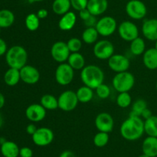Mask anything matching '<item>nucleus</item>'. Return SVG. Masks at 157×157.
I'll return each instance as SVG.
<instances>
[{
    "label": "nucleus",
    "instance_id": "obj_1",
    "mask_svg": "<svg viewBox=\"0 0 157 157\" xmlns=\"http://www.w3.org/2000/svg\"><path fill=\"white\" fill-rule=\"evenodd\" d=\"M120 132L124 139L128 141L138 140L145 132L144 121L141 117L129 115L121 124Z\"/></svg>",
    "mask_w": 157,
    "mask_h": 157
},
{
    "label": "nucleus",
    "instance_id": "obj_2",
    "mask_svg": "<svg viewBox=\"0 0 157 157\" xmlns=\"http://www.w3.org/2000/svg\"><path fill=\"white\" fill-rule=\"evenodd\" d=\"M81 79L84 86L96 89L100 85L104 83V72L96 65H88L81 70Z\"/></svg>",
    "mask_w": 157,
    "mask_h": 157
},
{
    "label": "nucleus",
    "instance_id": "obj_3",
    "mask_svg": "<svg viewBox=\"0 0 157 157\" xmlns=\"http://www.w3.org/2000/svg\"><path fill=\"white\" fill-rule=\"evenodd\" d=\"M28 52L23 46H13L6 53V61L9 68L21 69L27 65Z\"/></svg>",
    "mask_w": 157,
    "mask_h": 157
},
{
    "label": "nucleus",
    "instance_id": "obj_4",
    "mask_svg": "<svg viewBox=\"0 0 157 157\" xmlns=\"http://www.w3.org/2000/svg\"><path fill=\"white\" fill-rule=\"evenodd\" d=\"M113 89L118 92H129L135 85V77L131 72H126L116 73L112 79Z\"/></svg>",
    "mask_w": 157,
    "mask_h": 157
},
{
    "label": "nucleus",
    "instance_id": "obj_5",
    "mask_svg": "<svg viewBox=\"0 0 157 157\" xmlns=\"http://www.w3.org/2000/svg\"><path fill=\"white\" fill-rule=\"evenodd\" d=\"M75 70L67 62L60 63L55 69V78L57 83L61 86L69 85L74 79Z\"/></svg>",
    "mask_w": 157,
    "mask_h": 157
},
{
    "label": "nucleus",
    "instance_id": "obj_6",
    "mask_svg": "<svg viewBox=\"0 0 157 157\" xmlns=\"http://www.w3.org/2000/svg\"><path fill=\"white\" fill-rule=\"evenodd\" d=\"M126 13L130 18L134 20H140L146 17L147 8L140 0H130L125 7Z\"/></svg>",
    "mask_w": 157,
    "mask_h": 157
},
{
    "label": "nucleus",
    "instance_id": "obj_7",
    "mask_svg": "<svg viewBox=\"0 0 157 157\" xmlns=\"http://www.w3.org/2000/svg\"><path fill=\"white\" fill-rule=\"evenodd\" d=\"M58 108L64 112H71L76 109L78 101L76 92L72 90H66L60 94L58 98Z\"/></svg>",
    "mask_w": 157,
    "mask_h": 157
},
{
    "label": "nucleus",
    "instance_id": "obj_8",
    "mask_svg": "<svg viewBox=\"0 0 157 157\" xmlns=\"http://www.w3.org/2000/svg\"><path fill=\"white\" fill-rule=\"evenodd\" d=\"M99 35L103 37H108L113 35L117 29V22L112 16H104L98 20L96 26Z\"/></svg>",
    "mask_w": 157,
    "mask_h": 157
},
{
    "label": "nucleus",
    "instance_id": "obj_9",
    "mask_svg": "<svg viewBox=\"0 0 157 157\" xmlns=\"http://www.w3.org/2000/svg\"><path fill=\"white\" fill-rule=\"evenodd\" d=\"M93 52L98 59L108 60L114 54V46L109 40H100L94 46Z\"/></svg>",
    "mask_w": 157,
    "mask_h": 157
},
{
    "label": "nucleus",
    "instance_id": "obj_10",
    "mask_svg": "<svg viewBox=\"0 0 157 157\" xmlns=\"http://www.w3.org/2000/svg\"><path fill=\"white\" fill-rule=\"evenodd\" d=\"M117 32L120 37L127 42H132L139 37V29L134 22L131 21H124L119 25Z\"/></svg>",
    "mask_w": 157,
    "mask_h": 157
},
{
    "label": "nucleus",
    "instance_id": "obj_11",
    "mask_svg": "<svg viewBox=\"0 0 157 157\" xmlns=\"http://www.w3.org/2000/svg\"><path fill=\"white\" fill-rule=\"evenodd\" d=\"M34 144L39 147H44L50 145L55 139L53 131L48 127L38 128L36 132L32 135Z\"/></svg>",
    "mask_w": 157,
    "mask_h": 157
},
{
    "label": "nucleus",
    "instance_id": "obj_12",
    "mask_svg": "<svg viewBox=\"0 0 157 157\" xmlns=\"http://www.w3.org/2000/svg\"><path fill=\"white\" fill-rule=\"evenodd\" d=\"M71 52L67 47V42L64 41L56 42L51 48V55L52 58L58 63L66 62Z\"/></svg>",
    "mask_w": 157,
    "mask_h": 157
},
{
    "label": "nucleus",
    "instance_id": "obj_13",
    "mask_svg": "<svg viewBox=\"0 0 157 157\" xmlns=\"http://www.w3.org/2000/svg\"><path fill=\"white\" fill-rule=\"evenodd\" d=\"M108 66L116 73L128 71L130 66V62L126 55L122 54H113L107 60Z\"/></svg>",
    "mask_w": 157,
    "mask_h": 157
},
{
    "label": "nucleus",
    "instance_id": "obj_14",
    "mask_svg": "<svg viewBox=\"0 0 157 157\" xmlns=\"http://www.w3.org/2000/svg\"><path fill=\"white\" fill-rule=\"evenodd\" d=\"M94 124L99 132L110 133L113 129L114 120L108 112H101L95 118Z\"/></svg>",
    "mask_w": 157,
    "mask_h": 157
},
{
    "label": "nucleus",
    "instance_id": "obj_15",
    "mask_svg": "<svg viewBox=\"0 0 157 157\" xmlns=\"http://www.w3.org/2000/svg\"><path fill=\"white\" fill-rule=\"evenodd\" d=\"M46 109L40 103H33L28 106L25 109V115L29 121L38 123L45 118Z\"/></svg>",
    "mask_w": 157,
    "mask_h": 157
},
{
    "label": "nucleus",
    "instance_id": "obj_16",
    "mask_svg": "<svg viewBox=\"0 0 157 157\" xmlns=\"http://www.w3.org/2000/svg\"><path fill=\"white\" fill-rule=\"evenodd\" d=\"M21 80L28 85L36 84L40 79V72L36 67L26 65L20 69Z\"/></svg>",
    "mask_w": 157,
    "mask_h": 157
},
{
    "label": "nucleus",
    "instance_id": "obj_17",
    "mask_svg": "<svg viewBox=\"0 0 157 157\" xmlns=\"http://www.w3.org/2000/svg\"><path fill=\"white\" fill-rule=\"evenodd\" d=\"M142 33L150 41L157 39V18H150L144 22L142 25Z\"/></svg>",
    "mask_w": 157,
    "mask_h": 157
},
{
    "label": "nucleus",
    "instance_id": "obj_18",
    "mask_svg": "<svg viewBox=\"0 0 157 157\" xmlns=\"http://www.w3.org/2000/svg\"><path fill=\"white\" fill-rule=\"evenodd\" d=\"M108 8L107 0H88L87 9L92 15L99 16L107 11Z\"/></svg>",
    "mask_w": 157,
    "mask_h": 157
},
{
    "label": "nucleus",
    "instance_id": "obj_19",
    "mask_svg": "<svg viewBox=\"0 0 157 157\" xmlns=\"http://www.w3.org/2000/svg\"><path fill=\"white\" fill-rule=\"evenodd\" d=\"M77 22V15L74 12L69 11L64 15H61L59 22L58 27L61 31H70L75 27Z\"/></svg>",
    "mask_w": 157,
    "mask_h": 157
},
{
    "label": "nucleus",
    "instance_id": "obj_20",
    "mask_svg": "<svg viewBox=\"0 0 157 157\" xmlns=\"http://www.w3.org/2000/svg\"><path fill=\"white\" fill-rule=\"evenodd\" d=\"M143 62L150 70L157 69V49L155 48L147 49L143 54Z\"/></svg>",
    "mask_w": 157,
    "mask_h": 157
},
{
    "label": "nucleus",
    "instance_id": "obj_21",
    "mask_svg": "<svg viewBox=\"0 0 157 157\" xmlns=\"http://www.w3.org/2000/svg\"><path fill=\"white\" fill-rule=\"evenodd\" d=\"M143 153L150 157H157V137L147 136L142 144Z\"/></svg>",
    "mask_w": 157,
    "mask_h": 157
},
{
    "label": "nucleus",
    "instance_id": "obj_22",
    "mask_svg": "<svg viewBox=\"0 0 157 157\" xmlns=\"http://www.w3.org/2000/svg\"><path fill=\"white\" fill-rule=\"evenodd\" d=\"M20 148L18 145L12 141L6 140L1 145L0 151L4 157H18L19 156Z\"/></svg>",
    "mask_w": 157,
    "mask_h": 157
},
{
    "label": "nucleus",
    "instance_id": "obj_23",
    "mask_svg": "<svg viewBox=\"0 0 157 157\" xmlns=\"http://www.w3.org/2000/svg\"><path fill=\"white\" fill-rule=\"evenodd\" d=\"M67 62L74 70H82L85 66V58L80 52L71 53Z\"/></svg>",
    "mask_w": 157,
    "mask_h": 157
},
{
    "label": "nucleus",
    "instance_id": "obj_24",
    "mask_svg": "<svg viewBox=\"0 0 157 157\" xmlns=\"http://www.w3.org/2000/svg\"><path fill=\"white\" fill-rule=\"evenodd\" d=\"M21 80L20 70L14 68H9L4 74V82L7 86H15Z\"/></svg>",
    "mask_w": 157,
    "mask_h": 157
},
{
    "label": "nucleus",
    "instance_id": "obj_25",
    "mask_svg": "<svg viewBox=\"0 0 157 157\" xmlns=\"http://www.w3.org/2000/svg\"><path fill=\"white\" fill-rule=\"evenodd\" d=\"M71 7L70 0H54L52 6V11L58 15H63L68 12Z\"/></svg>",
    "mask_w": 157,
    "mask_h": 157
},
{
    "label": "nucleus",
    "instance_id": "obj_26",
    "mask_svg": "<svg viewBox=\"0 0 157 157\" xmlns=\"http://www.w3.org/2000/svg\"><path fill=\"white\" fill-rule=\"evenodd\" d=\"M15 22V15L9 9L0 10V27L2 29L9 28L13 25Z\"/></svg>",
    "mask_w": 157,
    "mask_h": 157
},
{
    "label": "nucleus",
    "instance_id": "obj_27",
    "mask_svg": "<svg viewBox=\"0 0 157 157\" xmlns=\"http://www.w3.org/2000/svg\"><path fill=\"white\" fill-rule=\"evenodd\" d=\"M130 52L136 56L143 55L147 50L146 49V42L144 38L139 36L132 42H130Z\"/></svg>",
    "mask_w": 157,
    "mask_h": 157
},
{
    "label": "nucleus",
    "instance_id": "obj_28",
    "mask_svg": "<svg viewBox=\"0 0 157 157\" xmlns=\"http://www.w3.org/2000/svg\"><path fill=\"white\" fill-rule=\"evenodd\" d=\"M94 89L87 86H83L77 90L76 95L79 103H87L92 100L94 97Z\"/></svg>",
    "mask_w": 157,
    "mask_h": 157
},
{
    "label": "nucleus",
    "instance_id": "obj_29",
    "mask_svg": "<svg viewBox=\"0 0 157 157\" xmlns=\"http://www.w3.org/2000/svg\"><path fill=\"white\" fill-rule=\"evenodd\" d=\"M40 104L46 110H55L58 108V100L55 95L51 94H45L41 97Z\"/></svg>",
    "mask_w": 157,
    "mask_h": 157
},
{
    "label": "nucleus",
    "instance_id": "obj_30",
    "mask_svg": "<svg viewBox=\"0 0 157 157\" xmlns=\"http://www.w3.org/2000/svg\"><path fill=\"white\" fill-rule=\"evenodd\" d=\"M98 36H99V34L95 27L86 28L81 35L82 41L88 45L95 44L98 42Z\"/></svg>",
    "mask_w": 157,
    "mask_h": 157
},
{
    "label": "nucleus",
    "instance_id": "obj_31",
    "mask_svg": "<svg viewBox=\"0 0 157 157\" xmlns=\"http://www.w3.org/2000/svg\"><path fill=\"white\" fill-rule=\"evenodd\" d=\"M144 131L148 136L157 137V115H152L144 121Z\"/></svg>",
    "mask_w": 157,
    "mask_h": 157
},
{
    "label": "nucleus",
    "instance_id": "obj_32",
    "mask_svg": "<svg viewBox=\"0 0 157 157\" xmlns=\"http://www.w3.org/2000/svg\"><path fill=\"white\" fill-rule=\"evenodd\" d=\"M25 24L28 30L30 32H35L39 28L40 18L35 13H30L25 17Z\"/></svg>",
    "mask_w": 157,
    "mask_h": 157
},
{
    "label": "nucleus",
    "instance_id": "obj_33",
    "mask_svg": "<svg viewBox=\"0 0 157 157\" xmlns=\"http://www.w3.org/2000/svg\"><path fill=\"white\" fill-rule=\"evenodd\" d=\"M147 108H148L147 101H145L143 99H139L136 100L133 103L131 112H130V115H130V116L141 117V114Z\"/></svg>",
    "mask_w": 157,
    "mask_h": 157
},
{
    "label": "nucleus",
    "instance_id": "obj_34",
    "mask_svg": "<svg viewBox=\"0 0 157 157\" xmlns=\"http://www.w3.org/2000/svg\"><path fill=\"white\" fill-rule=\"evenodd\" d=\"M110 140V135L107 132H98L94 136V144L98 148H102L107 146Z\"/></svg>",
    "mask_w": 157,
    "mask_h": 157
},
{
    "label": "nucleus",
    "instance_id": "obj_35",
    "mask_svg": "<svg viewBox=\"0 0 157 157\" xmlns=\"http://www.w3.org/2000/svg\"><path fill=\"white\" fill-rule=\"evenodd\" d=\"M117 104L119 107L125 109L129 107L132 103V97L129 92H120L117 97Z\"/></svg>",
    "mask_w": 157,
    "mask_h": 157
},
{
    "label": "nucleus",
    "instance_id": "obj_36",
    "mask_svg": "<svg viewBox=\"0 0 157 157\" xmlns=\"http://www.w3.org/2000/svg\"><path fill=\"white\" fill-rule=\"evenodd\" d=\"M67 45L71 53L79 52L82 48V41L80 38L73 37V38H71L70 39L67 40Z\"/></svg>",
    "mask_w": 157,
    "mask_h": 157
},
{
    "label": "nucleus",
    "instance_id": "obj_37",
    "mask_svg": "<svg viewBox=\"0 0 157 157\" xmlns=\"http://www.w3.org/2000/svg\"><path fill=\"white\" fill-rule=\"evenodd\" d=\"M96 94L100 99H106L108 98L110 95V89L107 85L103 84L100 85L96 89Z\"/></svg>",
    "mask_w": 157,
    "mask_h": 157
},
{
    "label": "nucleus",
    "instance_id": "obj_38",
    "mask_svg": "<svg viewBox=\"0 0 157 157\" xmlns=\"http://www.w3.org/2000/svg\"><path fill=\"white\" fill-rule=\"evenodd\" d=\"M70 1L71 7L78 12L86 9L88 3V0H70Z\"/></svg>",
    "mask_w": 157,
    "mask_h": 157
},
{
    "label": "nucleus",
    "instance_id": "obj_39",
    "mask_svg": "<svg viewBox=\"0 0 157 157\" xmlns=\"http://www.w3.org/2000/svg\"><path fill=\"white\" fill-rule=\"evenodd\" d=\"M19 156L20 157H32L33 156V151L31 148L24 146V147L20 148L19 150Z\"/></svg>",
    "mask_w": 157,
    "mask_h": 157
},
{
    "label": "nucleus",
    "instance_id": "obj_40",
    "mask_svg": "<svg viewBox=\"0 0 157 157\" xmlns=\"http://www.w3.org/2000/svg\"><path fill=\"white\" fill-rule=\"evenodd\" d=\"M97 22H98L97 17L94 16V15H91L87 20H85V21L84 22V24L87 28L95 27L97 25Z\"/></svg>",
    "mask_w": 157,
    "mask_h": 157
},
{
    "label": "nucleus",
    "instance_id": "obj_41",
    "mask_svg": "<svg viewBox=\"0 0 157 157\" xmlns=\"http://www.w3.org/2000/svg\"><path fill=\"white\" fill-rule=\"evenodd\" d=\"M90 15H91V14H90V12H89L88 9H87V8L84 9H82V10H81L79 12L80 18H81V19H82L84 22L85 21V20H87Z\"/></svg>",
    "mask_w": 157,
    "mask_h": 157
},
{
    "label": "nucleus",
    "instance_id": "obj_42",
    "mask_svg": "<svg viewBox=\"0 0 157 157\" xmlns=\"http://www.w3.org/2000/svg\"><path fill=\"white\" fill-rule=\"evenodd\" d=\"M7 50L8 47L6 41L4 39H2V38H0V56H2L3 55H6Z\"/></svg>",
    "mask_w": 157,
    "mask_h": 157
},
{
    "label": "nucleus",
    "instance_id": "obj_43",
    "mask_svg": "<svg viewBox=\"0 0 157 157\" xmlns=\"http://www.w3.org/2000/svg\"><path fill=\"white\" fill-rule=\"evenodd\" d=\"M36 15H38V18L40 19H44V18H46L48 15V12L47 9H40L37 12Z\"/></svg>",
    "mask_w": 157,
    "mask_h": 157
},
{
    "label": "nucleus",
    "instance_id": "obj_44",
    "mask_svg": "<svg viewBox=\"0 0 157 157\" xmlns=\"http://www.w3.org/2000/svg\"><path fill=\"white\" fill-rule=\"evenodd\" d=\"M37 129H38V128H37V126H35L34 123H30V124L28 125L27 127H26V132H27V133L29 134V135H32L35 132H36Z\"/></svg>",
    "mask_w": 157,
    "mask_h": 157
},
{
    "label": "nucleus",
    "instance_id": "obj_45",
    "mask_svg": "<svg viewBox=\"0 0 157 157\" xmlns=\"http://www.w3.org/2000/svg\"><path fill=\"white\" fill-rule=\"evenodd\" d=\"M152 115H153V113H152L151 110H150V109H148V108H147V109L142 112V114H141V118L144 119L146 120L147 119L150 118V117H151Z\"/></svg>",
    "mask_w": 157,
    "mask_h": 157
},
{
    "label": "nucleus",
    "instance_id": "obj_46",
    "mask_svg": "<svg viewBox=\"0 0 157 157\" xmlns=\"http://www.w3.org/2000/svg\"><path fill=\"white\" fill-rule=\"evenodd\" d=\"M59 157H76L75 154L71 150H64L59 155Z\"/></svg>",
    "mask_w": 157,
    "mask_h": 157
},
{
    "label": "nucleus",
    "instance_id": "obj_47",
    "mask_svg": "<svg viewBox=\"0 0 157 157\" xmlns=\"http://www.w3.org/2000/svg\"><path fill=\"white\" fill-rule=\"evenodd\" d=\"M5 103H6V99H5L3 94L0 92V109L4 106Z\"/></svg>",
    "mask_w": 157,
    "mask_h": 157
},
{
    "label": "nucleus",
    "instance_id": "obj_48",
    "mask_svg": "<svg viewBox=\"0 0 157 157\" xmlns=\"http://www.w3.org/2000/svg\"><path fill=\"white\" fill-rule=\"evenodd\" d=\"M3 123H4V119H3V117L2 115V114L0 113V128L2 126Z\"/></svg>",
    "mask_w": 157,
    "mask_h": 157
},
{
    "label": "nucleus",
    "instance_id": "obj_49",
    "mask_svg": "<svg viewBox=\"0 0 157 157\" xmlns=\"http://www.w3.org/2000/svg\"><path fill=\"white\" fill-rule=\"evenodd\" d=\"M6 141V139L5 138H2V137H0V144H3Z\"/></svg>",
    "mask_w": 157,
    "mask_h": 157
},
{
    "label": "nucleus",
    "instance_id": "obj_50",
    "mask_svg": "<svg viewBox=\"0 0 157 157\" xmlns=\"http://www.w3.org/2000/svg\"><path fill=\"white\" fill-rule=\"evenodd\" d=\"M44 0H29L30 2H42Z\"/></svg>",
    "mask_w": 157,
    "mask_h": 157
},
{
    "label": "nucleus",
    "instance_id": "obj_51",
    "mask_svg": "<svg viewBox=\"0 0 157 157\" xmlns=\"http://www.w3.org/2000/svg\"><path fill=\"white\" fill-rule=\"evenodd\" d=\"M138 157H150V156H148V155H146V154L143 153V154H141V155H140Z\"/></svg>",
    "mask_w": 157,
    "mask_h": 157
},
{
    "label": "nucleus",
    "instance_id": "obj_52",
    "mask_svg": "<svg viewBox=\"0 0 157 157\" xmlns=\"http://www.w3.org/2000/svg\"><path fill=\"white\" fill-rule=\"evenodd\" d=\"M154 48H155V49H157V39L156 40V41H155V46H154Z\"/></svg>",
    "mask_w": 157,
    "mask_h": 157
},
{
    "label": "nucleus",
    "instance_id": "obj_53",
    "mask_svg": "<svg viewBox=\"0 0 157 157\" xmlns=\"http://www.w3.org/2000/svg\"><path fill=\"white\" fill-rule=\"evenodd\" d=\"M156 90H157V81H156Z\"/></svg>",
    "mask_w": 157,
    "mask_h": 157
},
{
    "label": "nucleus",
    "instance_id": "obj_54",
    "mask_svg": "<svg viewBox=\"0 0 157 157\" xmlns=\"http://www.w3.org/2000/svg\"><path fill=\"white\" fill-rule=\"evenodd\" d=\"M1 29H2V28L0 27V33H1Z\"/></svg>",
    "mask_w": 157,
    "mask_h": 157
}]
</instances>
